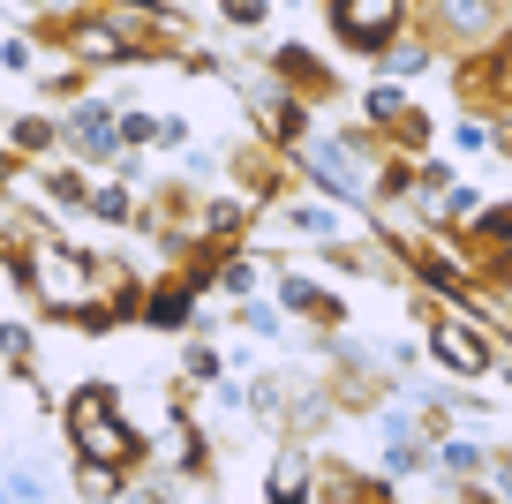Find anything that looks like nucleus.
<instances>
[{"label": "nucleus", "mask_w": 512, "mask_h": 504, "mask_svg": "<svg viewBox=\"0 0 512 504\" xmlns=\"http://www.w3.org/2000/svg\"><path fill=\"white\" fill-rule=\"evenodd\" d=\"M302 174L317 181L332 204H369L377 181H384L377 166L362 158V143H354V136H324V128H317V136H302Z\"/></svg>", "instance_id": "7ed1b4c3"}, {"label": "nucleus", "mask_w": 512, "mask_h": 504, "mask_svg": "<svg viewBox=\"0 0 512 504\" xmlns=\"http://www.w3.org/2000/svg\"><path fill=\"white\" fill-rule=\"evenodd\" d=\"M445 219H482V196L475 189H452L445 196Z\"/></svg>", "instance_id": "aec40b11"}, {"label": "nucleus", "mask_w": 512, "mask_h": 504, "mask_svg": "<svg viewBox=\"0 0 512 504\" xmlns=\"http://www.w3.org/2000/svg\"><path fill=\"white\" fill-rule=\"evenodd\" d=\"M452 136H460V151H490V128H482V121H460Z\"/></svg>", "instance_id": "5701e85b"}, {"label": "nucleus", "mask_w": 512, "mask_h": 504, "mask_svg": "<svg viewBox=\"0 0 512 504\" xmlns=\"http://www.w3.org/2000/svg\"><path fill=\"white\" fill-rule=\"evenodd\" d=\"M38 354V339H31V324H0V369H23Z\"/></svg>", "instance_id": "ddd939ff"}, {"label": "nucleus", "mask_w": 512, "mask_h": 504, "mask_svg": "<svg viewBox=\"0 0 512 504\" xmlns=\"http://www.w3.org/2000/svg\"><path fill=\"white\" fill-rule=\"evenodd\" d=\"M8 143H16V151H46L53 121H46V113H16V121H8Z\"/></svg>", "instance_id": "f8f14e48"}, {"label": "nucleus", "mask_w": 512, "mask_h": 504, "mask_svg": "<svg viewBox=\"0 0 512 504\" xmlns=\"http://www.w3.org/2000/svg\"><path fill=\"white\" fill-rule=\"evenodd\" d=\"M279 301H287V309H294V316H309V309H324V294H317V286H309V279H279Z\"/></svg>", "instance_id": "f3484780"}, {"label": "nucleus", "mask_w": 512, "mask_h": 504, "mask_svg": "<svg viewBox=\"0 0 512 504\" xmlns=\"http://www.w3.org/2000/svg\"><path fill=\"white\" fill-rule=\"evenodd\" d=\"M430 354L452 369V377H490L497 369V354H490V339H482L467 316H437V331H430Z\"/></svg>", "instance_id": "39448f33"}, {"label": "nucleus", "mask_w": 512, "mask_h": 504, "mask_svg": "<svg viewBox=\"0 0 512 504\" xmlns=\"http://www.w3.org/2000/svg\"><path fill=\"white\" fill-rule=\"evenodd\" d=\"M241 331H256V339H279V331H287V316H279V309H264V301H241Z\"/></svg>", "instance_id": "2eb2a0df"}, {"label": "nucleus", "mask_w": 512, "mask_h": 504, "mask_svg": "<svg viewBox=\"0 0 512 504\" xmlns=\"http://www.w3.org/2000/svg\"><path fill=\"white\" fill-rule=\"evenodd\" d=\"M189 377L211 384V377H219V354H211V347H189Z\"/></svg>", "instance_id": "412c9836"}, {"label": "nucleus", "mask_w": 512, "mask_h": 504, "mask_svg": "<svg viewBox=\"0 0 512 504\" xmlns=\"http://www.w3.org/2000/svg\"><path fill=\"white\" fill-rule=\"evenodd\" d=\"M362 113H369V121H407V98L400 91H392V83H369V91H362Z\"/></svg>", "instance_id": "9b49d317"}, {"label": "nucleus", "mask_w": 512, "mask_h": 504, "mask_svg": "<svg viewBox=\"0 0 512 504\" xmlns=\"http://www.w3.org/2000/svg\"><path fill=\"white\" fill-rule=\"evenodd\" d=\"M482 76H490V91H497V98H512V38L497 46V61L482 68Z\"/></svg>", "instance_id": "6ab92c4d"}, {"label": "nucleus", "mask_w": 512, "mask_h": 504, "mask_svg": "<svg viewBox=\"0 0 512 504\" xmlns=\"http://www.w3.org/2000/svg\"><path fill=\"white\" fill-rule=\"evenodd\" d=\"M61 136L76 143L83 158H98V166H106V158H121V106H106V98H83V106L61 121Z\"/></svg>", "instance_id": "423d86ee"}, {"label": "nucleus", "mask_w": 512, "mask_h": 504, "mask_svg": "<svg viewBox=\"0 0 512 504\" xmlns=\"http://www.w3.org/2000/svg\"><path fill=\"white\" fill-rule=\"evenodd\" d=\"M61 38H68V61H76V68H121L128 46H136V38H121L106 16H68Z\"/></svg>", "instance_id": "0eeeda50"}, {"label": "nucleus", "mask_w": 512, "mask_h": 504, "mask_svg": "<svg viewBox=\"0 0 512 504\" xmlns=\"http://www.w3.org/2000/svg\"><path fill=\"white\" fill-rule=\"evenodd\" d=\"M437 467H445V474H460V482H475V474L490 467V459H482V444H475V437H445V444H437Z\"/></svg>", "instance_id": "9d476101"}, {"label": "nucleus", "mask_w": 512, "mask_h": 504, "mask_svg": "<svg viewBox=\"0 0 512 504\" xmlns=\"http://www.w3.org/2000/svg\"><path fill=\"white\" fill-rule=\"evenodd\" d=\"M226 16H234V23H264V16H272V0H226Z\"/></svg>", "instance_id": "4be33fe9"}, {"label": "nucleus", "mask_w": 512, "mask_h": 504, "mask_svg": "<svg viewBox=\"0 0 512 504\" xmlns=\"http://www.w3.org/2000/svg\"><path fill=\"white\" fill-rule=\"evenodd\" d=\"M68 444H76V467L128 474V459H144V437H136V422L121 414V399H113L106 384L68 392Z\"/></svg>", "instance_id": "f257e3e1"}, {"label": "nucleus", "mask_w": 512, "mask_h": 504, "mask_svg": "<svg viewBox=\"0 0 512 504\" xmlns=\"http://www.w3.org/2000/svg\"><path fill=\"white\" fill-rule=\"evenodd\" d=\"M83 204H91L98 219H113V226H121V219H136V196H128V189H91Z\"/></svg>", "instance_id": "dca6fc26"}, {"label": "nucleus", "mask_w": 512, "mask_h": 504, "mask_svg": "<svg viewBox=\"0 0 512 504\" xmlns=\"http://www.w3.org/2000/svg\"><path fill=\"white\" fill-rule=\"evenodd\" d=\"M0 68L8 76H38V38H0Z\"/></svg>", "instance_id": "4468645a"}, {"label": "nucleus", "mask_w": 512, "mask_h": 504, "mask_svg": "<svg viewBox=\"0 0 512 504\" xmlns=\"http://www.w3.org/2000/svg\"><path fill=\"white\" fill-rule=\"evenodd\" d=\"M384 68H392V76H422L430 53H422V46H392V53H384Z\"/></svg>", "instance_id": "a211bd4d"}, {"label": "nucleus", "mask_w": 512, "mask_h": 504, "mask_svg": "<svg viewBox=\"0 0 512 504\" xmlns=\"http://www.w3.org/2000/svg\"><path fill=\"white\" fill-rule=\"evenodd\" d=\"M400 23H407V0H332V31L347 38V46H362V53L392 46Z\"/></svg>", "instance_id": "20e7f679"}, {"label": "nucleus", "mask_w": 512, "mask_h": 504, "mask_svg": "<svg viewBox=\"0 0 512 504\" xmlns=\"http://www.w3.org/2000/svg\"><path fill=\"white\" fill-rule=\"evenodd\" d=\"M287 226H294L302 241H317V249H339V241L354 234L347 204H332V196H302V204H287Z\"/></svg>", "instance_id": "6e6552de"}, {"label": "nucleus", "mask_w": 512, "mask_h": 504, "mask_svg": "<svg viewBox=\"0 0 512 504\" xmlns=\"http://www.w3.org/2000/svg\"><path fill=\"white\" fill-rule=\"evenodd\" d=\"M23 279H31V294L46 301V309L91 316L98 324V264L83 249H68V241H31V249H23Z\"/></svg>", "instance_id": "f03ea898"}, {"label": "nucleus", "mask_w": 512, "mask_h": 504, "mask_svg": "<svg viewBox=\"0 0 512 504\" xmlns=\"http://www.w3.org/2000/svg\"><path fill=\"white\" fill-rule=\"evenodd\" d=\"M437 23H445L452 38H467V46H475V38L497 31V0H437Z\"/></svg>", "instance_id": "1a4fd4ad"}]
</instances>
